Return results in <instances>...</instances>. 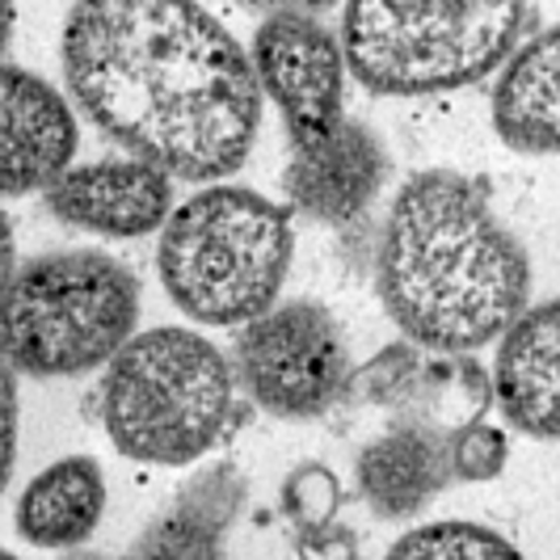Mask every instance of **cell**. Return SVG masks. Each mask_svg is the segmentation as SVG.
Returning a JSON list of instances; mask_svg holds the SVG:
<instances>
[{
    "instance_id": "cell-1",
    "label": "cell",
    "mask_w": 560,
    "mask_h": 560,
    "mask_svg": "<svg viewBox=\"0 0 560 560\" xmlns=\"http://www.w3.org/2000/svg\"><path fill=\"white\" fill-rule=\"evenodd\" d=\"M81 114L168 182L220 186L249 161L261 89L236 34L186 0H84L59 34Z\"/></svg>"
},
{
    "instance_id": "cell-2",
    "label": "cell",
    "mask_w": 560,
    "mask_h": 560,
    "mask_svg": "<svg viewBox=\"0 0 560 560\" xmlns=\"http://www.w3.org/2000/svg\"><path fill=\"white\" fill-rule=\"evenodd\" d=\"M375 291L409 346L464 359L532 308V257L498 220L485 182L425 168L388 207Z\"/></svg>"
},
{
    "instance_id": "cell-3",
    "label": "cell",
    "mask_w": 560,
    "mask_h": 560,
    "mask_svg": "<svg viewBox=\"0 0 560 560\" xmlns=\"http://www.w3.org/2000/svg\"><path fill=\"white\" fill-rule=\"evenodd\" d=\"M295 261L291 211L249 186H207L161 224L156 275L198 325H249L279 304Z\"/></svg>"
},
{
    "instance_id": "cell-4",
    "label": "cell",
    "mask_w": 560,
    "mask_h": 560,
    "mask_svg": "<svg viewBox=\"0 0 560 560\" xmlns=\"http://www.w3.org/2000/svg\"><path fill=\"white\" fill-rule=\"evenodd\" d=\"M236 409L224 350L186 325L131 334L102 375V425L114 451L136 464H195L224 443Z\"/></svg>"
},
{
    "instance_id": "cell-5",
    "label": "cell",
    "mask_w": 560,
    "mask_h": 560,
    "mask_svg": "<svg viewBox=\"0 0 560 560\" xmlns=\"http://www.w3.org/2000/svg\"><path fill=\"white\" fill-rule=\"evenodd\" d=\"M535 22L539 13L518 0H354L341 9L337 47L346 72L371 93L425 97L493 77Z\"/></svg>"
},
{
    "instance_id": "cell-6",
    "label": "cell",
    "mask_w": 560,
    "mask_h": 560,
    "mask_svg": "<svg viewBox=\"0 0 560 560\" xmlns=\"http://www.w3.org/2000/svg\"><path fill=\"white\" fill-rule=\"evenodd\" d=\"M140 320V282L102 249L38 253L0 291V363L30 380L106 366Z\"/></svg>"
},
{
    "instance_id": "cell-7",
    "label": "cell",
    "mask_w": 560,
    "mask_h": 560,
    "mask_svg": "<svg viewBox=\"0 0 560 560\" xmlns=\"http://www.w3.org/2000/svg\"><path fill=\"white\" fill-rule=\"evenodd\" d=\"M228 363L253 405L282 421L325 418L346 400L354 375L346 329L316 300L275 304L241 325Z\"/></svg>"
},
{
    "instance_id": "cell-8",
    "label": "cell",
    "mask_w": 560,
    "mask_h": 560,
    "mask_svg": "<svg viewBox=\"0 0 560 560\" xmlns=\"http://www.w3.org/2000/svg\"><path fill=\"white\" fill-rule=\"evenodd\" d=\"M261 89L275 102L291 152H308L329 140L346 118V59L337 34L320 26L308 9H275L253 30L245 51Z\"/></svg>"
},
{
    "instance_id": "cell-9",
    "label": "cell",
    "mask_w": 560,
    "mask_h": 560,
    "mask_svg": "<svg viewBox=\"0 0 560 560\" xmlns=\"http://www.w3.org/2000/svg\"><path fill=\"white\" fill-rule=\"evenodd\" d=\"M81 143L68 97L38 72L0 59V195L47 190Z\"/></svg>"
},
{
    "instance_id": "cell-10",
    "label": "cell",
    "mask_w": 560,
    "mask_h": 560,
    "mask_svg": "<svg viewBox=\"0 0 560 560\" xmlns=\"http://www.w3.org/2000/svg\"><path fill=\"white\" fill-rule=\"evenodd\" d=\"M47 211L59 224L84 228L110 241H136L148 232H161L173 211V182L161 168L106 156L89 165H68L43 190Z\"/></svg>"
},
{
    "instance_id": "cell-11",
    "label": "cell",
    "mask_w": 560,
    "mask_h": 560,
    "mask_svg": "<svg viewBox=\"0 0 560 560\" xmlns=\"http://www.w3.org/2000/svg\"><path fill=\"white\" fill-rule=\"evenodd\" d=\"M388 168L393 161L384 140L359 118H341L329 140L308 152H291V161L282 165V195L291 211H304L308 220L350 224L384 190Z\"/></svg>"
},
{
    "instance_id": "cell-12",
    "label": "cell",
    "mask_w": 560,
    "mask_h": 560,
    "mask_svg": "<svg viewBox=\"0 0 560 560\" xmlns=\"http://www.w3.org/2000/svg\"><path fill=\"white\" fill-rule=\"evenodd\" d=\"M354 480L375 518H413L451 480V439L439 418H393L354 455Z\"/></svg>"
},
{
    "instance_id": "cell-13",
    "label": "cell",
    "mask_w": 560,
    "mask_h": 560,
    "mask_svg": "<svg viewBox=\"0 0 560 560\" xmlns=\"http://www.w3.org/2000/svg\"><path fill=\"white\" fill-rule=\"evenodd\" d=\"M245 498L249 485L232 459L207 464L114 560H228V535L245 510Z\"/></svg>"
},
{
    "instance_id": "cell-14",
    "label": "cell",
    "mask_w": 560,
    "mask_h": 560,
    "mask_svg": "<svg viewBox=\"0 0 560 560\" xmlns=\"http://www.w3.org/2000/svg\"><path fill=\"white\" fill-rule=\"evenodd\" d=\"M557 300H539L498 337V363L489 371V393L505 421L539 443L557 439Z\"/></svg>"
},
{
    "instance_id": "cell-15",
    "label": "cell",
    "mask_w": 560,
    "mask_h": 560,
    "mask_svg": "<svg viewBox=\"0 0 560 560\" xmlns=\"http://www.w3.org/2000/svg\"><path fill=\"white\" fill-rule=\"evenodd\" d=\"M493 131L523 156L560 148V26L535 30L493 84Z\"/></svg>"
},
{
    "instance_id": "cell-16",
    "label": "cell",
    "mask_w": 560,
    "mask_h": 560,
    "mask_svg": "<svg viewBox=\"0 0 560 560\" xmlns=\"http://www.w3.org/2000/svg\"><path fill=\"white\" fill-rule=\"evenodd\" d=\"M106 514V477L93 455H63L30 480L13 510V527L34 548H84Z\"/></svg>"
},
{
    "instance_id": "cell-17",
    "label": "cell",
    "mask_w": 560,
    "mask_h": 560,
    "mask_svg": "<svg viewBox=\"0 0 560 560\" xmlns=\"http://www.w3.org/2000/svg\"><path fill=\"white\" fill-rule=\"evenodd\" d=\"M443 384H447V366H434L409 341H393L375 359L354 366L346 396H359L375 409H388L393 418H434Z\"/></svg>"
},
{
    "instance_id": "cell-18",
    "label": "cell",
    "mask_w": 560,
    "mask_h": 560,
    "mask_svg": "<svg viewBox=\"0 0 560 560\" xmlns=\"http://www.w3.org/2000/svg\"><path fill=\"white\" fill-rule=\"evenodd\" d=\"M384 560H527L502 532L464 523V518H443L425 523L396 539L384 552Z\"/></svg>"
},
{
    "instance_id": "cell-19",
    "label": "cell",
    "mask_w": 560,
    "mask_h": 560,
    "mask_svg": "<svg viewBox=\"0 0 560 560\" xmlns=\"http://www.w3.org/2000/svg\"><path fill=\"white\" fill-rule=\"evenodd\" d=\"M279 505L295 532L334 523L337 510H341V480H337V472L329 464L308 459V464H300L291 477L282 480Z\"/></svg>"
},
{
    "instance_id": "cell-20",
    "label": "cell",
    "mask_w": 560,
    "mask_h": 560,
    "mask_svg": "<svg viewBox=\"0 0 560 560\" xmlns=\"http://www.w3.org/2000/svg\"><path fill=\"white\" fill-rule=\"evenodd\" d=\"M451 477L455 480H498L510 459V439L485 413H472L468 421L451 425Z\"/></svg>"
},
{
    "instance_id": "cell-21",
    "label": "cell",
    "mask_w": 560,
    "mask_h": 560,
    "mask_svg": "<svg viewBox=\"0 0 560 560\" xmlns=\"http://www.w3.org/2000/svg\"><path fill=\"white\" fill-rule=\"evenodd\" d=\"M295 557L300 560H359V532L346 523H320V527H304L295 532Z\"/></svg>"
},
{
    "instance_id": "cell-22",
    "label": "cell",
    "mask_w": 560,
    "mask_h": 560,
    "mask_svg": "<svg viewBox=\"0 0 560 560\" xmlns=\"http://www.w3.org/2000/svg\"><path fill=\"white\" fill-rule=\"evenodd\" d=\"M18 425H22L18 375L0 363V493L9 489V477H13V459H18Z\"/></svg>"
},
{
    "instance_id": "cell-23",
    "label": "cell",
    "mask_w": 560,
    "mask_h": 560,
    "mask_svg": "<svg viewBox=\"0 0 560 560\" xmlns=\"http://www.w3.org/2000/svg\"><path fill=\"white\" fill-rule=\"evenodd\" d=\"M13 270H18V241H13V224H9V215L0 207V291H4V282L13 279Z\"/></svg>"
},
{
    "instance_id": "cell-24",
    "label": "cell",
    "mask_w": 560,
    "mask_h": 560,
    "mask_svg": "<svg viewBox=\"0 0 560 560\" xmlns=\"http://www.w3.org/2000/svg\"><path fill=\"white\" fill-rule=\"evenodd\" d=\"M13 26H18V4H0V56L13 43Z\"/></svg>"
},
{
    "instance_id": "cell-25",
    "label": "cell",
    "mask_w": 560,
    "mask_h": 560,
    "mask_svg": "<svg viewBox=\"0 0 560 560\" xmlns=\"http://www.w3.org/2000/svg\"><path fill=\"white\" fill-rule=\"evenodd\" d=\"M63 560H114V552H97V548H72V552H63Z\"/></svg>"
},
{
    "instance_id": "cell-26",
    "label": "cell",
    "mask_w": 560,
    "mask_h": 560,
    "mask_svg": "<svg viewBox=\"0 0 560 560\" xmlns=\"http://www.w3.org/2000/svg\"><path fill=\"white\" fill-rule=\"evenodd\" d=\"M0 560H22V557H13V552H9V548H0Z\"/></svg>"
}]
</instances>
